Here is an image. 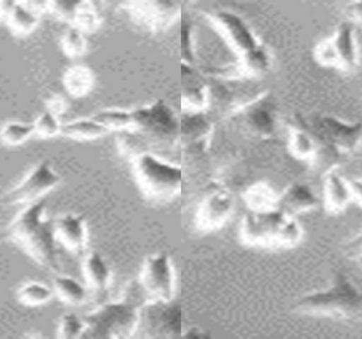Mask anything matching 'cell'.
<instances>
[{
	"instance_id": "16",
	"label": "cell",
	"mask_w": 362,
	"mask_h": 339,
	"mask_svg": "<svg viewBox=\"0 0 362 339\" xmlns=\"http://www.w3.org/2000/svg\"><path fill=\"white\" fill-rule=\"evenodd\" d=\"M57 243L72 255L84 257L89 242L88 224L84 215L65 212L53 219Z\"/></svg>"
},
{
	"instance_id": "24",
	"label": "cell",
	"mask_w": 362,
	"mask_h": 339,
	"mask_svg": "<svg viewBox=\"0 0 362 339\" xmlns=\"http://www.w3.org/2000/svg\"><path fill=\"white\" fill-rule=\"evenodd\" d=\"M53 292L63 304L80 306L88 298V287L74 277L57 272L53 278Z\"/></svg>"
},
{
	"instance_id": "19",
	"label": "cell",
	"mask_w": 362,
	"mask_h": 339,
	"mask_svg": "<svg viewBox=\"0 0 362 339\" xmlns=\"http://www.w3.org/2000/svg\"><path fill=\"white\" fill-rule=\"evenodd\" d=\"M353 202L349 178L339 172V168L323 173L322 204L329 215L344 212Z\"/></svg>"
},
{
	"instance_id": "2",
	"label": "cell",
	"mask_w": 362,
	"mask_h": 339,
	"mask_svg": "<svg viewBox=\"0 0 362 339\" xmlns=\"http://www.w3.org/2000/svg\"><path fill=\"white\" fill-rule=\"evenodd\" d=\"M293 312L310 318L351 321L362 317V289L344 272H336L325 289L298 298Z\"/></svg>"
},
{
	"instance_id": "33",
	"label": "cell",
	"mask_w": 362,
	"mask_h": 339,
	"mask_svg": "<svg viewBox=\"0 0 362 339\" xmlns=\"http://www.w3.org/2000/svg\"><path fill=\"white\" fill-rule=\"evenodd\" d=\"M85 332H86V323H85L84 317H80L72 312L62 315L57 323V338L62 339L84 338Z\"/></svg>"
},
{
	"instance_id": "42",
	"label": "cell",
	"mask_w": 362,
	"mask_h": 339,
	"mask_svg": "<svg viewBox=\"0 0 362 339\" xmlns=\"http://www.w3.org/2000/svg\"><path fill=\"white\" fill-rule=\"evenodd\" d=\"M13 4L14 1H10V0H0V21L2 23H6L12 10Z\"/></svg>"
},
{
	"instance_id": "20",
	"label": "cell",
	"mask_w": 362,
	"mask_h": 339,
	"mask_svg": "<svg viewBox=\"0 0 362 339\" xmlns=\"http://www.w3.org/2000/svg\"><path fill=\"white\" fill-rule=\"evenodd\" d=\"M319 204L320 200L308 183H291L279 193L278 208L295 217L316 210Z\"/></svg>"
},
{
	"instance_id": "15",
	"label": "cell",
	"mask_w": 362,
	"mask_h": 339,
	"mask_svg": "<svg viewBox=\"0 0 362 339\" xmlns=\"http://www.w3.org/2000/svg\"><path fill=\"white\" fill-rule=\"evenodd\" d=\"M125 11L140 27L160 32L181 17V8L174 2H127Z\"/></svg>"
},
{
	"instance_id": "6",
	"label": "cell",
	"mask_w": 362,
	"mask_h": 339,
	"mask_svg": "<svg viewBox=\"0 0 362 339\" xmlns=\"http://www.w3.org/2000/svg\"><path fill=\"white\" fill-rule=\"evenodd\" d=\"M305 119L333 168H339L340 159L361 146V121L346 120L329 114L312 115Z\"/></svg>"
},
{
	"instance_id": "23",
	"label": "cell",
	"mask_w": 362,
	"mask_h": 339,
	"mask_svg": "<svg viewBox=\"0 0 362 339\" xmlns=\"http://www.w3.org/2000/svg\"><path fill=\"white\" fill-rule=\"evenodd\" d=\"M95 83L93 69L83 64L70 66L63 74V86L70 97L80 99L91 93Z\"/></svg>"
},
{
	"instance_id": "14",
	"label": "cell",
	"mask_w": 362,
	"mask_h": 339,
	"mask_svg": "<svg viewBox=\"0 0 362 339\" xmlns=\"http://www.w3.org/2000/svg\"><path fill=\"white\" fill-rule=\"evenodd\" d=\"M209 18L238 59L264 45L248 23L232 11H214L209 15Z\"/></svg>"
},
{
	"instance_id": "28",
	"label": "cell",
	"mask_w": 362,
	"mask_h": 339,
	"mask_svg": "<svg viewBox=\"0 0 362 339\" xmlns=\"http://www.w3.org/2000/svg\"><path fill=\"white\" fill-rule=\"evenodd\" d=\"M17 300L30 308L46 306L54 296L53 289L40 281H27L17 289Z\"/></svg>"
},
{
	"instance_id": "13",
	"label": "cell",
	"mask_w": 362,
	"mask_h": 339,
	"mask_svg": "<svg viewBox=\"0 0 362 339\" xmlns=\"http://www.w3.org/2000/svg\"><path fill=\"white\" fill-rule=\"evenodd\" d=\"M287 150L296 161L310 167L325 172L333 169L322 146L301 115H296L287 125Z\"/></svg>"
},
{
	"instance_id": "31",
	"label": "cell",
	"mask_w": 362,
	"mask_h": 339,
	"mask_svg": "<svg viewBox=\"0 0 362 339\" xmlns=\"http://www.w3.org/2000/svg\"><path fill=\"white\" fill-rule=\"evenodd\" d=\"M33 136H35L33 122L11 120L0 127V142L10 148L23 146Z\"/></svg>"
},
{
	"instance_id": "36",
	"label": "cell",
	"mask_w": 362,
	"mask_h": 339,
	"mask_svg": "<svg viewBox=\"0 0 362 339\" xmlns=\"http://www.w3.org/2000/svg\"><path fill=\"white\" fill-rule=\"evenodd\" d=\"M189 25L183 27L180 32V46L181 53H182L185 65L192 66V62L194 59V38L192 27Z\"/></svg>"
},
{
	"instance_id": "4",
	"label": "cell",
	"mask_w": 362,
	"mask_h": 339,
	"mask_svg": "<svg viewBox=\"0 0 362 339\" xmlns=\"http://www.w3.org/2000/svg\"><path fill=\"white\" fill-rule=\"evenodd\" d=\"M131 163L138 189L151 202H171L185 188V168L152 151L138 153L132 157Z\"/></svg>"
},
{
	"instance_id": "41",
	"label": "cell",
	"mask_w": 362,
	"mask_h": 339,
	"mask_svg": "<svg viewBox=\"0 0 362 339\" xmlns=\"http://www.w3.org/2000/svg\"><path fill=\"white\" fill-rule=\"evenodd\" d=\"M209 334L206 333V330L202 328L198 327V326H192V327H185V332H183L182 338H209Z\"/></svg>"
},
{
	"instance_id": "35",
	"label": "cell",
	"mask_w": 362,
	"mask_h": 339,
	"mask_svg": "<svg viewBox=\"0 0 362 339\" xmlns=\"http://www.w3.org/2000/svg\"><path fill=\"white\" fill-rule=\"evenodd\" d=\"M76 4V2L70 1H46V12L69 25L74 17Z\"/></svg>"
},
{
	"instance_id": "22",
	"label": "cell",
	"mask_w": 362,
	"mask_h": 339,
	"mask_svg": "<svg viewBox=\"0 0 362 339\" xmlns=\"http://www.w3.org/2000/svg\"><path fill=\"white\" fill-rule=\"evenodd\" d=\"M82 272L85 285L89 291L95 294H104L112 285V268L107 260L99 251L86 253L83 258Z\"/></svg>"
},
{
	"instance_id": "39",
	"label": "cell",
	"mask_w": 362,
	"mask_h": 339,
	"mask_svg": "<svg viewBox=\"0 0 362 339\" xmlns=\"http://www.w3.org/2000/svg\"><path fill=\"white\" fill-rule=\"evenodd\" d=\"M68 110H69V102L63 95L54 93L46 100V110L52 113L53 115L59 117V118H61L62 115L66 114Z\"/></svg>"
},
{
	"instance_id": "12",
	"label": "cell",
	"mask_w": 362,
	"mask_h": 339,
	"mask_svg": "<svg viewBox=\"0 0 362 339\" xmlns=\"http://www.w3.org/2000/svg\"><path fill=\"white\" fill-rule=\"evenodd\" d=\"M234 208L233 193L221 183H210L196 208V228L204 234L221 230L231 219Z\"/></svg>"
},
{
	"instance_id": "7",
	"label": "cell",
	"mask_w": 362,
	"mask_h": 339,
	"mask_svg": "<svg viewBox=\"0 0 362 339\" xmlns=\"http://www.w3.org/2000/svg\"><path fill=\"white\" fill-rule=\"evenodd\" d=\"M313 57L320 67L344 74L356 71L361 63L356 28L349 21H341L331 35L315 45Z\"/></svg>"
},
{
	"instance_id": "37",
	"label": "cell",
	"mask_w": 362,
	"mask_h": 339,
	"mask_svg": "<svg viewBox=\"0 0 362 339\" xmlns=\"http://www.w3.org/2000/svg\"><path fill=\"white\" fill-rule=\"evenodd\" d=\"M344 253L351 261L362 265V228L344 245Z\"/></svg>"
},
{
	"instance_id": "1",
	"label": "cell",
	"mask_w": 362,
	"mask_h": 339,
	"mask_svg": "<svg viewBox=\"0 0 362 339\" xmlns=\"http://www.w3.org/2000/svg\"><path fill=\"white\" fill-rule=\"evenodd\" d=\"M8 238L40 268L57 274L61 270L59 243L46 200L25 205L6 228Z\"/></svg>"
},
{
	"instance_id": "21",
	"label": "cell",
	"mask_w": 362,
	"mask_h": 339,
	"mask_svg": "<svg viewBox=\"0 0 362 339\" xmlns=\"http://www.w3.org/2000/svg\"><path fill=\"white\" fill-rule=\"evenodd\" d=\"M46 12V1H14L4 25L15 35H29L40 25Z\"/></svg>"
},
{
	"instance_id": "26",
	"label": "cell",
	"mask_w": 362,
	"mask_h": 339,
	"mask_svg": "<svg viewBox=\"0 0 362 339\" xmlns=\"http://www.w3.org/2000/svg\"><path fill=\"white\" fill-rule=\"evenodd\" d=\"M279 193L266 181H257L249 185L243 200L249 211H264L278 208Z\"/></svg>"
},
{
	"instance_id": "17",
	"label": "cell",
	"mask_w": 362,
	"mask_h": 339,
	"mask_svg": "<svg viewBox=\"0 0 362 339\" xmlns=\"http://www.w3.org/2000/svg\"><path fill=\"white\" fill-rule=\"evenodd\" d=\"M212 135V123L204 114H183L178 123L176 144L187 154H197L208 148Z\"/></svg>"
},
{
	"instance_id": "34",
	"label": "cell",
	"mask_w": 362,
	"mask_h": 339,
	"mask_svg": "<svg viewBox=\"0 0 362 339\" xmlns=\"http://www.w3.org/2000/svg\"><path fill=\"white\" fill-rule=\"evenodd\" d=\"M34 133L42 139H53L62 135L63 122L59 117L55 116L52 113L45 110L36 117L33 122Z\"/></svg>"
},
{
	"instance_id": "18",
	"label": "cell",
	"mask_w": 362,
	"mask_h": 339,
	"mask_svg": "<svg viewBox=\"0 0 362 339\" xmlns=\"http://www.w3.org/2000/svg\"><path fill=\"white\" fill-rule=\"evenodd\" d=\"M247 129L257 137L269 139L276 131V108L267 95L255 98L240 108Z\"/></svg>"
},
{
	"instance_id": "5",
	"label": "cell",
	"mask_w": 362,
	"mask_h": 339,
	"mask_svg": "<svg viewBox=\"0 0 362 339\" xmlns=\"http://www.w3.org/2000/svg\"><path fill=\"white\" fill-rule=\"evenodd\" d=\"M144 302L135 299L104 302L84 316V338L127 339L138 333L140 308Z\"/></svg>"
},
{
	"instance_id": "27",
	"label": "cell",
	"mask_w": 362,
	"mask_h": 339,
	"mask_svg": "<svg viewBox=\"0 0 362 339\" xmlns=\"http://www.w3.org/2000/svg\"><path fill=\"white\" fill-rule=\"evenodd\" d=\"M101 12L97 4L93 1H76V10L69 25L78 28L86 35L95 33L101 27Z\"/></svg>"
},
{
	"instance_id": "40",
	"label": "cell",
	"mask_w": 362,
	"mask_h": 339,
	"mask_svg": "<svg viewBox=\"0 0 362 339\" xmlns=\"http://www.w3.org/2000/svg\"><path fill=\"white\" fill-rule=\"evenodd\" d=\"M351 192H352L353 202L362 209V177L349 179Z\"/></svg>"
},
{
	"instance_id": "25",
	"label": "cell",
	"mask_w": 362,
	"mask_h": 339,
	"mask_svg": "<svg viewBox=\"0 0 362 339\" xmlns=\"http://www.w3.org/2000/svg\"><path fill=\"white\" fill-rule=\"evenodd\" d=\"M108 134L110 131L91 116L68 121L62 129V136L76 142H93Z\"/></svg>"
},
{
	"instance_id": "29",
	"label": "cell",
	"mask_w": 362,
	"mask_h": 339,
	"mask_svg": "<svg viewBox=\"0 0 362 339\" xmlns=\"http://www.w3.org/2000/svg\"><path fill=\"white\" fill-rule=\"evenodd\" d=\"M211 103V91L204 85H193L183 89L180 106L183 114H204Z\"/></svg>"
},
{
	"instance_id": "38",
	"label": "cell",
	"mask_w": 362,
	"mask_h": 339,
	"mask_svg": "<svg viewBox=\"0 0 362 339\" xmlns=\"http://www.w3.org/2000/svg\"><path fill=\"white\" fill-rule=\"evenodd\" d=\"M344 21L352 23L355 28L362 29V0L350 1L344 6Z\"/></svg>"
},
{
	"instance_id": "32",
	"label": "cell",
	"mask_w": 362,
	"mask_h": 339,
	"mask_svg": "<svg viewBox=\"0 0 362 339\" xmlns=\"http://www.w3.org/2000/svg\"><path fill=\"white\" fill-rule=\"evenodd\" d=\"M61 48L70 59L83 57L88 48L86 34L74 25H68L61 38Z\"/></svg>"
},
{
	"instance_id": "9",
	"label": "cell",
	"mask_w": 362,
	"mask_h": 339,
	"mask_svg": "<svg viewBox=\"0 0 362 339\" xmlns=\"http://www.w3.org/2000/svg\"><path fill=\"white\" fill-rule=\"evenodd\" d=\"M133 127L127 133L140 134L153 142L176 144L180 117L163 100L132 110Z\"/></svg>"
},
{
	"instance_id": "10",
	"label": "cell",
	"mask_w": 362,
	"mask_h": 339,
	"mask_svg": "<svg viewBox=\"0 0 362 339\" xmlns=\"http://www.w3.org/2000/svg\"><path fill=\"white\" fill-rule=\"evenodd\" d=\"M185 314L175 301H144L140 308L138 333L148 338H182Z\"/></svg>"
},
{
	"instance_id": "30",
	"label": "cell",
	"mask_w": 362,
	"mask_h": 339,
	"mask_svg": "<svg viewBox=\"0 0 362 339\" xmlns=\"http://www.w3.org/2000/svg\"><path fill=\"white\" fill-rule=\"evenodd\" d=\"M95 120L101 123L104 127L112 132L127 133L133 127V118H132V110L125 108H106L95 113L93 116Z\"/></svg>"
},
{
	"instance_id": "8",
	"label": "cell",
	"mask_w": 362,
	"mask_h": 339,
	"mask_svg": "<svg viewBox=\"0 0 362 339\" xmlns=\"http://www.w3.org/2000/svg\"><path fill=\"white\" fill-rule=\"evenodd\" d=\"M138 287L146 297L144 301H173L177 276L171 255L165 251L148 255L140 268Z\"/></svg>"
},
{
	"instance_id": "11",
	"label": "cell",
	"mask_w": 362,
	"mask_h": 339,
	"mask_svg": "<svg viewBox=\"0 0 362 339\" xmlns=\"http://www.w3.org/2000/svg\"><path fill=\"white\" fill-rule=\"evenodd\" d=\"M62 176L48 161H40L4 194V202L8 206L32 204L45 200V196L57 189Z\"/></svg>"
},
{
	"instance_id": "3",
	"label": "cell",
	"mask_w": 362,
	"mask_h": 339,
	"mask_svg": "<svg viewBox=\"0 0 362 339\" xmlns=\"http://www.w3.org/2000/svg\"><path fill=\"white\" fill-rule=\"evenodd\" d=\"M240 239L249 247L293 249L304 239V229L297 217L279 208L249 211L240 224Z\"/></svg>"
}]
</instances>
